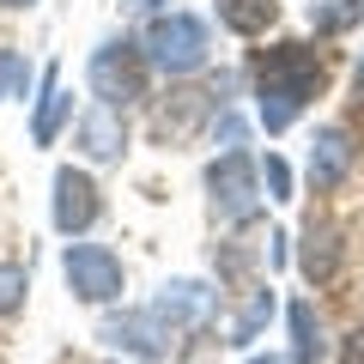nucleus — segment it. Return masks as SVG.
Returning a JSON list of instances; mask_svg holds the SVG:
<instances>
[{
    "instance_id": "nucleus-1",
    "label": "nucleus",
    "mask_w": 364,
    "mask_h": 364,
    "mask_svg": "<svg viewBox=\"0 0 364 364\" xmlns=\"http://www.w3.org/2000/svg\"><path fill=\"white\" fill-rule=\"evenodd\" d=\"M322 85V55L304 49V43H279V49L261 55V128L286 134L298 122V109L316 97Z\"/></svg>"
},
{
    "instance_id": "nucleus-2",
    "label": "nucleus",
    "mask_w": 364,
    "mask_h": 364,
    "mask_svg": "<svg viewBox=\"0 0 364 364\" xmlns=\"http://www.w3.org/2000/svg\"><path fill=\"white\" fill-rule=\"evenodd\" d=\"M207 49H213L207 25L195 13H158L146 31V61L158 73H195V67H207Z\"/></svg>"
},
{
    "instance_id": "nucleus-3",
    "label": "nucleus",
    "mask_w": 364,
    "mask_h": 364,
    "mask_svg": "<svg viewBox=\"0 0 364 364\" xmlns=\"http://www.w3.org/2000/svg\"><path fill=\"white\" fill-rule=\"evenodd\" d=\"M207 188H213V213H219V219H231V225H243V219H255V213H261V170L249 164L243 152L213 158Z\"/></svg>"
},
{
    "instance_id": "nucleus-4",
    "label": "nucleus",
    "mask_w": 364,
    "mask_h": 364,
    "mask_svg": "<svg viewBox=\"0 0 364 364\" xmlns=\"http://www.w3.org/2000/svg\"><path fill=\"white\" fill-rule=\"evenodd\" d=\"M91 91H97V104H116V109L146 97V55L134 43H104L91 55Z\"/></svg>"
},
{
    "instance_id": "nucleus-5",
    "label": "nucleus",
    "mask_w": 364,
    "mask_h": 364,
    "mask_svg": "<svg viewBox=\"0 0 364 364\" xmlns=\"http://www.w3.org/2000/svg\"><path fill=\"white\" fill-rule=\"evenodd\" d=\"M61 273H67V286H73L85 304L122 298V261L109 255L104 243H73V249L61 255Z\"/></svg>"
},
{
    "instance_id": "nucleus-6",
    "label": "nucleus",
    "mask_w": 364,
    "mask_h": 364,
    "mask_svg": "<svg viewBox=\"0 0 364 364\" xmlns=\"http://www.w3.org/2000/svg\"><path fill=\"white\" fill-rule=\"evenodd\" d=\"M97 213H104V200H97V182L85 176V170H55V225H61L67 237L91 231L97 225Z\"/></svg>"
},
{
    "instance_id": "nucleus-7",
    "label": "nucleus",
    "mask_w": 364,
    "mask_h": 364,
    "mask_svg": "<svg viewBox=\"0 0 364 364\" xmlns=\"http://www.w3.org/2000/svg\"><path fill=\"white\" fill-rule=\"evenodd\" d=\"M170 334H176V328L158 310H134V316L104 322V340H116L122 352H140V358H170Z\"/></svg>"
},
{
    "instance_id": "nucleus-8",
    "label": "nucleus",
    "mask_w": 364,
    "mask_h": 364,
    "mask_svg": "<svg viewBox=\"0 0 364 364\" xmlns=\"http://www.w3.org/2000/svg\"><path fill=\"white\" fill-rule=\"evenodd\" d=\"M79 152L97 158V164L122 158L128 152V116H122L116 104H91L85 116H79Z\"/></svg>"
},
{
    "instance_id": "nucleus-9",
    "label": "nucleus",
    "mask_w": 364,
    "mask_h": 364,
    "mask_svg": "<svg viewBox=\"0 0 364 364\" xmlns=\"http://www.w3.org/2000/svg\"><path fill=\"white\" fill-rule=\"evenodd\" d=\"M158 316H164L170 328H200L213 316V291L200 286V279H170L164 291H158V304H152Z\"/></svg>"
},
{
    "instance_id": "nucleus-10",
    "label": "nucleus",
    "mask_w": 364,
    "mask_h": 364,
    "mask_svg": "<svg viewBox=\"0 0 364 364\" xmlns=\"http://www.w3.org/2000/svg\"><path fill=\"white\" fill-rule=\"evenodd\" d=\"M346 164H352L346 128H322V134H316V146H310V182H316V188H334V182L346 176Z\"/></svg>"
},
{
    "instance_id": "nucleus-11",
    "label": "nucleus",
    "mask_w": 364,
    "mask_h": 364,
    "mask_svg": "<svg viewBox=\"0 0 364 364\" xmlns=\"http://www.w3.org/2000/svg\"><path fill=\"white\" fill-rule=\"evenodd\" d=\"M322 322H316V310H310V298H298L291 304V364H316L322 358Z\"/></svg>"
},
{
    "instance_id": "nucleus-12",
    "label": "nucleus",
    "mask_w": 364,
    "mask_h": 364,
    "mask_svg": "<svg viewBox=\"0 0 364 364\" xmlns=\"http://www.w3.org/2000/svg\"><path fill=\"white\" fill-rule=\"evenodd\" d=\"M67 109H73V97L61 91V73L49 67V85H43V104H37V122H31V134H37V146H49L55 134H61Z\"/></svg>"
},
{
    "instance_id": "nucleus-13",
    "label": "nucleus",
    "mask_w": 364,
    "mask_h": 364,
    "mask_svg": "<svg viewBox=\"0 0 364 364\" xmlns=\"http://www.w3.org/2000/svg\"><path fill=\"white\" fill-rule=\"evenodd\" d=\"M267 316H273V291L267 286H255L243 298V310L231 316V328H225V340H231V346H249V340L261 334V328H267Z\"/></svg>"
},
{
    "instance_id": "nucleus-14",
    "label": "nucleus",
    "mask_w": 364,
    "mask_h": 364,
    "mask_svg": "<svg viewBox=\"0 0 364 364\" xmlns=\"http://www.w3.org/2000/svg\"><path fill=\"white\" fill-rule=\"evenodd\" d=\"M219 18L237 37H261L273 25V0H219Z\"/></svg>"
},
{
    "instance_id": "nucleus-15",
    "label": "nucleus",
    "mask_w": 364,
    "mask_h": 364,
    "mask_svg": "<svg viewBox=\"0 0 364 364\" xmlns=\"http://www.w3.org/2000/svg\"><path fill=\"white\" fill-rule=\"evenodd\" d=\"M304 273H310V279H328V273H334V231H328V225H304Z\"/></svg>"
},
{
    "instance_id": "nucleus-16",
    "label": "nucleus",
    "mask_w": 364,
    "mask_h": 364,
    "mask_svg": "<svg viewBox=\"0 0 364 364\" xmlns=\"http://www.w3.org/2000/svg\"><path fill=\"white\" fill-rule=\"evenodd\" d=\"M25 291H31V273L18 261H0V316H13L25 304Z\"/></svg>"
},
{
    "instance_id": "nucleus-17",
    "label": "nucleus",
    "mask_w": 364,
    "mask_h": 364,
    "mask_svg": "<svg viewBox=\"0 0 364 364\" xmlns=\"http://www.w3.org/2000/svg\"><path fill=\"white\" fill-rule=\"evenodd\" d=\"M310 18L316 31H346L358 18V0H310Z\"/></svg>"
},
{
    "instance_id": "nucleus-18",
    "label": "nucleus",
    "mask_w": 364,
    "mask_h": 364,
    "mask_svg": "<svg viewBox=\"0 0 364 364\" xmlns=\"http://www.w3.org/2000/svg\"><path fill=\"white\" fill-rule=\"evenodd\" d=\"M25 85H31V61H25V55H13V49H0V104L18 97Z\"/></svg>"
},
{
    "instance_id": "nucleus-19",
    "label": "nucleus",
    "mask_w": 364,
    "mask_h": 364,
    "mask_svg": "<svg viewBox=\"0 0 364 364\" xmlns=\"http://www.w3.org/2000/svg\"><path fill=\"white\" fill-rule=\"evenodd\" d=\"M261 188H267V200H291V170H286V158L267 152V164H261Z\"/></svg>"
},
{
    "instance_id": "nucleus-20",
    "label": "nucleus",
    "mask_w": 364,
    "mask_h": 364,
    "mask_svg": "<svg viewBox=\"0 0 364 364\" xmlns=\"http://www.w3.org/2000/svg\"><path fill=\"white\" fill-rule=\"evenodd\" d=\"M340 364H364V328H352V334L340 340Z\"/></svg>"
},
{
    "instance_id": "nucleus-21",
    "label": "nucleus",
    "mask_w": 364,
    "mask_h": 364,
    "mask_svg": "<svg viewBox=\"0 0 364 364\" xmlns=\"http://www.w3.org/2000/svg\"><path fill=\"white\" fill-rule=\"evenodd\" d=\"M128 6H134V13H152V6H158V0H128Z\"/></svg>"
},
{
    "instance_id": "nucleus-22",
    "label": "nucleus",
    "mask_w": 364,
    "mask_h": 364,
    "mask_svg": "<svg viewBox=\"0 0 364 364\" xmlns=\"http://www.w3.org/2000/svg\"><path fill=\"white\" fill-rule=\"evenodd\" d=\"M249 364H286V358H249Z\"/></svg>"
},
{
    "instance_id": "nucleus-23",
    "label": "nucleus",
    "mask_w": 364,
    "mask_h": 364,
    "mask_svg": "<svg viewBox=\"0 0 364 364\" xmlns=\"http://www.w3.org/2000/svg\"><path fill=\"white\" fill-rule=\"evenodd\" d=\"M352 79H358V91H364V61H358V73H352Z\"/></svg>"
},
{
    "instance_id": "nucleus-24",
    "label": "nucleus",
    "mask_w": 364,
    "mask_h": 364,
    "mask_svg": "<svg viewBox=\"0 0 364 364\" xmlns=\"http://www.w3.org/2000/svg\"><path fill=\"white\" fill-rule=\"evenodd\" d=\"M0 6H31V0H0Z\"/></svg>"
}]
</instances>
